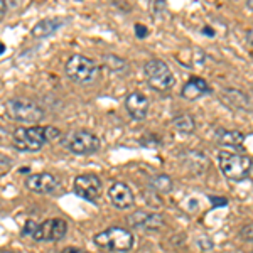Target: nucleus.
Listing matches in <instances>:
<instances>
[{"label": "nucleus", "mask_w": 253, "mask_h": 253, "mask_svg": "<svg viewBox=\"0 0 253 253\" xmlns=\"http://www.w3.org/2000/svg\"><path fill=\"white\" fill-rule=\"evenodd\" d=\"M95 243L103 250L128 252L133 247V235L132 231L125 230V228L113 226L95 235Z\"/></svg>", "instance_id": "nucleus-5"}, {"label": "nucleus", "mask_w": 253, "mask_h": 253, "mask_svg": "<svg viewBox=\"0 0 253 253\" xmlns=\"http://www.w3.org/2000/svg\"><path fill=\"white\" fill-rule=\"evenodd\" d=\"M108 198L112 205L118 210H128L135 203V196L125 182H113L108 189Z\"/></svg>", "instance_id": "nucleus-12"}, {"label": "nucleus", "mask_w": 253, "mask_h": 253, "mask_svg": "<svg viewBox=\"0 0 253 253\" xmlns=\"http://www.w3.org/2000/svg\"><path fill=\"white\" fill-rule=\"evenodd\" d=\"M214 140L216 144L223 147H230V149H240L245 142V135L238 130H228L223 126H216L214 128Z\"/></svg>", "instance_id": "nucleus-15"}, {"label": "nucleus", "mask_w": 253, "mask_h": 253, "mask_svg": "<svg viewBox=\"0 0 253 253\" xmlns=\"http://www.w3.org/2000/svg\"><path fill=\"white\" fill-rule=\"evenodd\" d=\"M182 161H184V164H187L193 172H205L208 164H210V161H208V157L205 154L198 152V150H189V152H184L182 154Z\"/></svg>", "instance_id": "nucleus-18"}, {"label": "nucleus", "mask_w": 253, "mask_h": 253, "mask_svg": "<svg viewBox=\"0 0 253 253\" xmlns=\"http://www.w3.org/2000/svg\"><path fill=\"white\" fill-rule=\"evenodd\" d=\"M68 231V223L64 219L52 218L46 219L41 224H36V230L32 233V238L36 242H59L64 238Z\"/></svg>", "instance_id": "nucleus-8"}, {"label": "nucleus", "mask_w": 253, "mask_h": 253, "mask_svg": "<svg viewBox=\"0 0 253 253\" xmlns=\"http://www.w3.org/2000/svg\"><path fill=\"white\" fill-rule=\"evenodd\" d=\"M172 125L177 132L184 133V135H191V133L196 132V120L189 113H181V115H177L172 120Z\"/></svg>", "instance_id": "nucleus-19"}, {"label": "nucleus", "mask_w": 253, "mask_h": 253, "mask_svg": "<svg viewBox=\"0 0 253 253\" xmlns=\"http://www.w3.org/2000/svg\"><path fill=\"white\" fill-rule=\"evenodd\" d=\"M12 142L20 152H39L47 142L46 126H19L12 135Z\"/></svg>", "instance_id": "nucleus-3"}, {"label": "nucleus", "mask_w": 253, "mask_h": 253, "mask_svg": "<svg viewBox=\"0 0 253 253\" xmlns=\"http://www.w3.org/2000/svg\"><path fill=\"white\" fill-rule=\"evenodd\" d=\"M34 230H36V223L34 221H29L26 224V228H24V235H31L34 233Z\"/></svg>", "instance_id": "nucleus-25"}, {"label": "nucleus", "mask_w": 253, "mask_h": 253, "mask_svg": "<svg viewBox=\"0 0 253 253\" xmlns=\"http://www.w3.org/2000/svg\"><path fill=\"white\" fill-rule=\"evenodd\" d=\"M218 164L224 177L231 182H242L250 175L253 169V159L242 152L221 150L218 154Z\"/></svg>", "instance_id": "nucleus-1"}, {"label": "nucleus", "mask_w": 253, "mask_h": 253, "mask_svg": "<svg viewBox=\"0 0 253 253\" xmlns=\"http://www.w3.org/2000/svg\"><path fill=\"white\" fill-rule=\"evenodd\" d=\"M240 236L245 240V242H250L253 243V223L250 224H245V226L240 230Z\"/></svg>", "instance_id": "nucleus-22"}, {"label": "nucleus", "mask_w": 253, "mask_h": 253, "mask_svg": "<svg viewBox=\"0 0 253 253\" xmlns=\"http://www.w3.org/2000/svg\"><path fill=\"white\" fill-rule=\"evenodd\" d=\"M126 223L133 230H144V231H157L164 226V216L152 211L138 210L135 213L126 216Z\"/></svg>", "instance_id": "nucleus-9"}, {"label": "nucleus", "mask_w": 253, "mask_h": 253, "mask_svg": "<svg viewBox=\"0 0 253 253\" xmlns=\"http://www.w3.org/2000/svg\"><path fill=\"white\" fill-rule=\"evenodd\" d=\"M211 91H213V89L206 83V80L193 76V78L187 80V83L182 86L181 96L186 98V100H198V98H201L205 95H210Z\"/></svg>", "instance_id": "nucleus-14"}, {"label": "nucleus", "mask_w": 253, "mask_h": 253, "mask_svg": "<svg viewBox=\"0 0 253 253\" xmlns=\"http://www.w3.org/2000/svg\"><path fill=\"white\" fill-rule=\"evenodd\" d=\"M66 22L64 19L61 17H49V19H42L32 27V36L36 39H44V38H49L51 34H54L56 31L59 29L63 24Z\"/></svg>", "instance_id": "nucleus-16"}, {"label": "nucleus", "mask_w": 253, "mask_h": 253, "mask_svg": "<svg viewBox=\"0 0 253 253\" xmlns=\"http://www.w3.org/2000/svg\"><path fill=\"white\" fill-rule=\"evenodd\" d=\"M221 100L228 105V107L236 108V110H245V108L250 107V100H248V96L245 95L243 91H240V89H233V88L223 89Z\"/></svg>", "instance_id": "nucleus-17"}, {"label": "nucleus", "mask_w": 253, "mask_h": 253, "mask_svg": "<svg viewBox=\"0 0 253 253\" xmlns=\"http://www.w3.org/2000/svg\"><path fill=\"white\" fill-rule=\"evenodd\" d=\"M0 253H17V252H9V250H2Z\"/></svg>", "instance_id": "nucleus-31"}, {"label": "nucleus", "mask_w": 253, "mask_h": 253, "mask_svg": "<svg viewBox=\"0 0 253 253\" xmlns=\"http://www.w3.org/2000/svg\"><path fill=\"white\" fill-rule=\"evenodd\" d=\"M3 51H5V46H3V44L2 42H0V54H2V52Z\"/></svg>", "instance_id": "nucleus-30"}, {"label": "nucleus", "mask_w": 253, "mask_h": 253, "mask_svg": "<svg viewBox=\"0 0 253 253\" xmlns=\"http://www.w3.org/2000/svg\"><path fill=\"white\" fill-rule=\"evenodd\" d=\"M247 7L253 12V0H247Z\"/></svg>", "instance_id": "nucleus-29"}, {"label": "nucleus", "mask_w": 253, "mask_h": 253, "mask_svg": "<svg viewBox=\"0 0 253 253\" xmlns=\"http://www.w3.org/2000/svg\"><path fill=\"white\" fill-rule=\"evenodd\" d=\"M64 149L76 156H89L100 150V138L88 130H76L63 140Z\"/></svg>", "instance_id": "nucleus-7"}, {"label": "nucleus", "mask_w": 253, "mask_h": 253, "mask_svg": "<svg viewBox=\"0 0 253 253\" xmlns=\"http://www.w3.org/2000/svg\"><path fill=\"white\" fill-rule=\"evenodd\" d=\"M103 64L107 66L110 71L118 73V75H125L128 73V63L125 59L118 58L115 54H105L103 56Z\"/></svg>", "instance_id": "nucleus-21"}, {"label": "nucleus", "mask_w": 253, "mask_h": 253, "mask_svg": "<svg viewBox=\"0 0 253 253\" xmlns=\"http://www.w3.org/2000/svg\"><path fill=\"white\" fill-rule=\"evenodd\" d=\"M7 12V2H3V0H0V19L5 15Z\"/></svg>", "instance_id": "nucleus-27"}, {"label": "nucleus", "mask_w": 253, "mask_h": 253, "mask_svg": "<svg viewBox=\"0 0 253 253\" xmlns=\"http://www.w3.org/2000/svg\"><path fill=\"white\" fill-rule=\"evenodd\" d=\"M5 112L12 120L20 124H36L44 117V108L34 100L15 96L5 101Z\"/></svg>", "instance_id": "nucleus-2"}, {"label": "nucleus", "mask_w": 253, "mask_h": 253, "mask_svg": "<svg viewBox=\"0 0 253 253\" xmlns=\"http://www.w3.org/2000/svg\"><path fill=\"white\" fill-rule=\"evenodd\" d=\"M75 191L80 198L95 201L101 193V181L95 174H83L75 179Z\"/></svg>", "instance_id": "nucleus-10"}, {"label": "nucleus", "mask_w": 253, "mask_h": 253, "mask_svg": "<svg viewBox=\"0 0 253 253\" xmlns=\"http://www.w3.org/2000/svg\"><path fill=\"white\" fill-rule=\"evenodd\" d=\"M10 167H12V159L0 152V172H5V170H9Z\"/></svg>", "instance_id": "nucleus-23"}, {"label": "nucleus", "mask_w": 253, "mask_h": 253, "mask_svg": "<svg viewBox=\"0 0 253 253\" xmlns=\"http://www.w3.org/2000/svg\"><path fill=\"white\" fill-rule=\"evenodd\" d=\"M150 187H152L156 193H161V194H167L172 191L174 187V182L172 179L169 177L167 174H157V175H152L149 181Z\"/></svg>", "instance_id": "nucleus-20"}, {"label": "nucleus", "mask_w": 253, "mask_h": 253, "mask_svg": "<svg viewBox=\"0 0 253 253\" xmlns=\"http://www.w3.org/2000/svg\"><path fill=\"white\" fill-rule=\"evenodd\" d=\"M61 253H89V252H84V250H80V248L71 247V248H64Z\"/></svg>", "instance_id": "nucleus-26"}, {"label": "nucleus", "mask_w": 253, "mask_h": 253, "mask_svg": "<svg viewBox=\"0 0 253 253\" xmlns=\"http://www.w3.org/2000/svg\"><path fill=\"white\" fill-rule=\"evenodd\" d=\"M144 75L149 84L157 91H167L174 86L175 76L172 69L162 59H150L144 64Z\"/></svg>", "instance_id": "nucleus-4"}, {"label": "nucleus", "mask_w": 253, "mask_h": 253, "mask_svg": "<svg viewBox=\"0 0 253 253\" xmlns=\"http://www.w3.org/2000/svg\"><path fill=\"white\" fill-rule=\"evenodd\" d=\"M64 69H66L68 78L80 84H88V83H91V81H95L98 76V71H100L95 61L81 54L71 56V58L68 59L66 68Z\"/></svg>", "instance_id": "nucleus-6"}, {"label": "nucleus", "mask_w": 253, "mask_h": 253, "mask_svg": "<svg viewBox=\"0 0 253 253\" xmlns=\"http://www.w3.org/2000/svg\"><path fill=\"white\" fill-rule=\"evenodd\" d=\"M125 108L128 112V115L135 120H144L149 115V98L140 91H133L125 98Z\"/></svg>", "instance_id": "nucleus-13"}, {"label": "nucleus", "mask_w": 253, "mask_h": 253, "mask_svg": "<svg viewBox=\"0 0 253 253\" xmlns=\"http://www.w3.org/2000/svg\"><path fill=\"white\" fill-rule=\"evenodd\" d=\"M247 42L250 44V46H253V27L250 31H247Z\"/></svg>", "instance_id": "nucleus-28"}, {"label": "nucleus", "mask_w": 253, "mask_h": 253, "mask_svg": "<svg viewBox=\"0 0 253 253\" xmlns=\"http://www.w3.org/2000/svg\"><path fill=\"white\" fill-rule=\"evenodd\" d=\"M27 189L36 194H51L59 187V179L49 172L32 174L26 181Z\"/></svg>", "instance_id": "nucleus-11"}, {"label": "nucleus", "mask_w": 253, "mask_h": 253, "mask_svg": "<svg viewBox=\"0 0 253 253\" xmlns=\"http://www.w3.org/2000/svg\"><path fill=\"white\" fill-rule=\"evenodd\" d=\"M147 27L145 26H142V24H137L135 26V34H137V38H140V39H144L145 36H147Z\"/></svg>", "instance_id": "nucleus-24"}]
</instances>
